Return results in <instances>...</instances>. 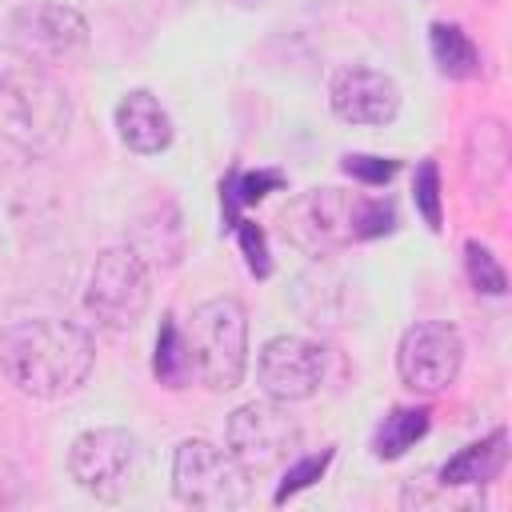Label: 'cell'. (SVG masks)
Masks as SVG:
<instances>
[{
	"instance_id": "cell-5",
	"label": "cell",
	"mask_w": 512,
	"mask_h": 512,
	"mask_svg": "<svg viewBox=\"0 0 512 512\" xmlns=\"http://www.w3.org/2000/svg\"><path fill=\"white\" fill-rule=\"evenodd\" d=\"M172 492L176 500L208 512L240 508L252 496V472L212 440H184L172 456Z\"/></svg>"
},
{
	"instance_id": "cell-15",
	"label": "cell",
	"mask_w": 512,
	"mask_h": 512,
	"mask_svg": "<svg viewBox=\"0 0 512 512\" xmlns=\"http://www.w3.org/2000/svg\"><path fill=\"white\" fill-rule=\"evenodd\" d=\"M428 48H432L436 68H440L448 80H468V76L480 72V52H476V44L468 40V32L456 28V24H432V28H428Z\"/></svg>"
},
{
	"instance_id": "cell-3",
	"label": "cell",
	"mask_w": 512,
	"mask_h": 512,
	"mask_svg": "<svg viewBox=\"0 0 512 512\" xmlns=\"http://www.w3.org/2000/svg\"><path fill=\"white\" fill-rule=\"evenodd\" d=\"M284 236L300 252H332L356 240H376L396 228V204L388 196H360L344 188H308L300 192L284 216Z\"/></svg>"
},
{
	"instance_id": "cell-13",
	"label": "cell",
	"mask_w": 512,
	"mask_h": 512,
	"mask_svg": "<svg viewBox=\"0 0 512 512\" xmlns=\"http://www.w3.org/2000/svg\"><path fill=\"white\" fill-rule=\"evenodd\" d=\"M116 132L140 156H156V152H164L172 144V120H168V112L160 108V100L148 88H132L116 104Z\"/></svg>"
},
{
	"instance_id": "cell-21",
	"label": "cell",
	"mask_w": 512,
	"mask_h": 512,
	"mask_svg": "<svg viewBox=\"0 0 512 512\" xmlns=\"http://www.w3.org/2000/svg\"><path fill=\"white\" fill-rule=\"evenodd\" d=\"M340 168H344L352 180L368 184V188H384V184L400 172L396 160H388V156H364V152H348V156L340 160Z\"/></svg>"
},
{
	"instance_id": "cell-9",
	"label": "cell",
	"mask_w": 512,
	"mask_h": 512,
	"mask_svg": "<svg viewBox=\"0 0 512 512\" xmlns=\"http://www.w3.org/2000/svg\"><path fill=\"white\" fill-rule=\"evenodd\" d=\"M460 364H464V340L444 320H424V324L408 328L404 340H400V352H396L400 380L412 392L448 388L460 376Z\"/></svg>"
},
{
	"instance_id": "cell-7",
	"label": "cell",
	"mask_w": 512,
	"mask_h": 512,
	"mask_svg": "<svg viewBox=\"0 0 512 512\" xmlns=\"http://www.w3.org/2000/svg\"><path fill=\"white\" fill-rule=\"evenodd\" d=\"M224 440H228V452L252 476H260V472L280 468L300 448V424L284 408V400H272V396L268 400H248L228 416Z\"/></svg>"
},
{
	"instance_id": "cell-8",
	"label": "cell",
	"mask_w": 512,
	"mask_h": 512,
	"mask_svg": "<svg viewBox=\"0 0 512 512\" xmlns=\"http://www.w3.org/2000/svg\"><path fill=\"white\" fill-rule=\"evenodd\" d=\"M136 436L124 428L80 432L68 448V476L96 500H120L132 488Z\"/></svg>"
},
{
	"instance_id": "cell-2",
	"label": "cell",
	"mask_w": 512,
	"mask_h": 512,
	"mask_svg": "<svg viewBox=\"0 0 512 512\" xmlns=\"http://www.w3.org/2000/svg\"><path fill=\"white\" fill-rule=\"evenodd\" d=\"M72 128V100L48 64L0 44V136L28 156H52Z\"/></svg>"
},
{
	"instance_id": "cell-10",
	"label": "cell",
	"mask_w": 512,
	"mask_h": 512,
	"mask_svg": "<svg viewBox=\"0 0 512 512\" xmlns=\"http://www.w3.org/2000/svg\"><path fill=\"white\" fill-rule=\"evenodd\" d=\"M256 376L272 400H308L324 380V348L308 336H272L256 356Z\"/></svg>"
},
{
	"instance_id": "cell-6",
	"label": "cell",
	"mask_w": 512,
	"mask_h": 512,
	"mask_svg": "<svg viewBox=\"0 0 512 512\" xmlns=\"http://www.w3.org/2000/svg\"><path fill=\"white\" fill-rule=\"evenodd\" d=\"M148 300H152V280H148V264L140 252L108 248L96 256L88 272V288H84V308L96 316V324L112 332L136 328Z\"/></svg>"
},
{
	"instance_id": "cell-23",
	"label": "cell",
	"mask_w": 512,
	"mask_h": 512,
	"mask_svg": "<svg viewBox=\"0 0 512 512\" xmlns=\"http://www.w3.org/2000/svg\"><path fill=\"white\" fill-rule=\"evenodd\" d=\"M232 184H236V200H240V204H260L268 192L284 188V176L272 172V168H260V172H232Z\"/></svg>"
},
{
	"instance_id": "cell-19",
	"label": "cell",
	"mask_w": 512,
	"mask_h": 512,
	"mask_svg": "<svg viewBox=\"0 0 512 512\" xmlns=\"http://www.w3.org/2000/svg\"><path fill=\"white\" fill-rule=\"evenodd\" d=\"M464 264H468V280H472L480 292H488V296H504V292H508V276H504L500 260H496L480 240H468V244H464Z\"/></svg>"
},
{
	"instance_id": "cell-12",
	"label": "cell",
	"mask_w": 512,
	"mask_h": 512,
	"mask_svg": "<svg viewBox=\"0 0 512 512\" xmlns=\"http://www.w3.org/2000/svg\"><path fill=\"white\" fill-rule=\"evenodd\" d=\"M328 100H332V112L344 120V124H360V128H380V124H392L396 112H400V88L392 76L376 72V68H364V64H348L332 76L328 84Z\"/></svg>"
},
{
	"instance_id": "cell-18",
	"label": "cell",
	"mask_w": 512,
	"mask_h": 512,
	"mask_svg": "<svg viewBox=\"0 0 512 512\" xmlns=\"http://www.w3.org/2000/svg\"><path fill=\"white\" fill-rule=\"evenodd\" d=\"M412 200H416V212L424 216V224H428L432 232H440L444 212H440V168H436V160H420V164H416Z\"/></svg>"
},
{
	"instance_id": "cell-22",
	"label": "cell",
	"mask_w": 512,
	"mask_h": 512,
	"mask_svg": "<svg viewBox=\"0 0 512 512\" xmlns=\"http://www.w3.org/2000/svg\"><path fill=\"white\" fill-rule=\"evenodd\" d=\"M236 240H240V252L252 268V276H268L272 272V256H268V240H264V228L252 224V220H236Z\"/></svg>"
},
{
	"instance_id": "cell-14",
	"label": "cell",
	"mask_w": 512,
	"mask_h": 512,
	"mask_svg": "<svg viewBox=\"0 0 512 512\" xmlns=\"http://www.w3.org/2000/svg\"><path fill=\"white\" fill-rule=\"evenodd\" d=\"M508 464V432L496 428L484 440L460 448L444 468H440V484L444 488H480L492 484Z\"/></svg>"
},
{
	"instance_id": "cell-1",
	"label": "cell",
	"mask_w": 512,
	"mask_h": 512,
	"mask_svg": "<svg viewBox=\"0 0 512 512\" xmlns=\"http://www.w3.org/2000/svg\"><path fill=\"white\" fill-rule=\"evenodd\" d=\"M96 364L92 336L68 320L36 316L0 328V376L24 396L56 400L76 392Z\"/></svg>"
},
{
	"instance_id": "cell-4",
	"label": "cell",
	"mask_w": 512,
	"mask_h": 512,
	"mask_svg": "<svg viewBox=\"0 0 512 512\" xmlns=\"http://www.w3.org/2000/svg\"><path fill=\"white\" fill-rule=\"evenodd\" d=\"M188 364L212 392H232L248 368V316L240 300L216 296L188 316Z\"/></svg>"
},
{
	"instance_id": "cell-16",
	"label": "cell",
	"mask_w": 512,
	"mask_h": 512,
	"mask_svg": "<svg viewBox=\"0 0 512 512\" xmlns=\"http://www.w3.org/2000/svg\"><path fill=\"white\" fill-rule=\"evenodd\" d=\"M428 408H392L376 432H372V452L376 460H400L424 432H428Z\"/></svg>"
},
{
	"instance_id": "cell-20",
	"label": "cell",
	"mask_w": 512,
	"mask_h": 512,
	"mask_svg": "<svg viewBox=\"0 0 512 512\" xmlns=\"http://www.w3.org/2000/svg\"><path fill=\"white\" fill-rule=\"evenodd\" d=\"M328 464H332V448L312 452V456H300L296 464H288V472H284V480H280V488H276V504H284L288 496H296V492H304L308 484H316V480L328 472Z\"/></svg>"
},
{
	"instance_id": "cell-11",
	"label": "cell",
	"mask_w": 512,
	"mask_h": 512,
	"mask_svg": "<svg viewBox=\"0 0 512 512\" xmlns=\"http://www.w3.org/2000/svg\"><path fill=\"white\" fill-rule=\"evenodd\" d=\"M12 32H16L20 48L32 52V56L68 60V56L88 48V20L76 8L56 4V0L20 4L12 12Z\"/></svg>"
},
{
	"instance_id": "cell-17",
	"label": "cell",
	"mask_w": 512,
	"mask_h": 512,
	"mask_svg": "<svg viewBox=\"0 0 512 512\" xmlns=\"http://www.w3.org/2000/svg\"><path fill=\"white\" fill-rule=\"evenodd\" d=\"M152 372L160 376V384L168 388H184V380L192 376V364H188V344L176 328L172 316L160 320V332H156V356H152Z\"/></svg>"
}]
</instances>
